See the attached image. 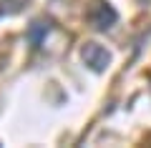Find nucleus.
Here are the masks:
<instances>
[{
    "label": "nucleus",
    "mask_w": 151,
    "mask_h": 148,
    "mask_svg": "<svg viewBox=\"0 0 151 148\" xmlns=\"http://www.w3.org/2000/svg\"><path fill=\"white\" fill-rule=\"evenodd\" d=\"M50 30V23L45 20V18H38V20H33L30 25H28V40L33 43V45H40V43L45 40V35H48Z\"/></svg>",
    "instance_id": "nucleus-3"
},
{
    "label": "nucleus",
    "mask_w": 151,
    "mask_h": 148,
    "mask_svg": "<svg viewBox=\"0 0 151 148\" xmlns=\"http://www.w3.org/2000/svg\"><path fill=\"white\" fill-rule=\"evenodd\" d=\"M86 20L91 23L96 30H108L113 23L119 20V13L113 10L106 0H91L88 8H86Z\"/></svg>",
    "instance_id": "nucleus-1"
},
{
    "label": "nucleus",
    "mask_w": 151,
    "mask_h": 148,
    "mask_svg": "<svg viewBox=\"0 0 151 148\" xmlns=\"http://www.w3.org/2000/svg\"><path fill=\"white\" fill-rule=\"evenodd\" d=\"M81 55H83V63L91 70H96V73L106 70L108 63H111V53H108L103 45H98V43H86L83 50H81Z\"/></svg>",
    "instance_id": "nucleus-2"
}]
</instances>
